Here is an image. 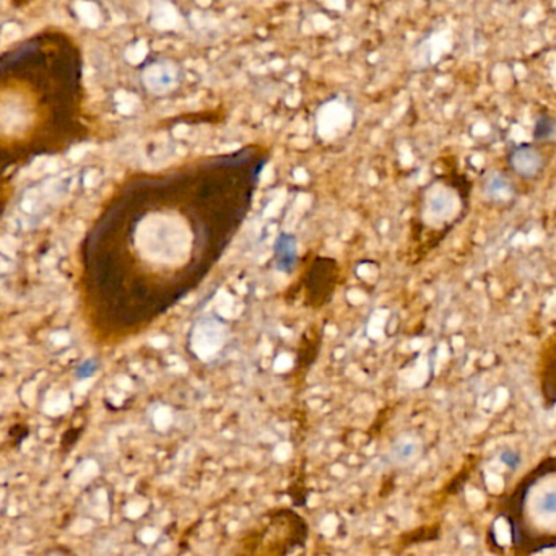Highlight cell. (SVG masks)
Segmentation results:
<instances>
[{
  "mask_svg": "<svg viewBox=\"0 0 556 556\" xmlns=\"http://www.w3.org/2000/svg\"><path fill=\"white\" fill-rule=\"evenodd\" d=\"M533 138L539 142H549L556 136V121L551 116L543 114L533 126Z\"/></svg>",
  "mask_w": 556,
  "mask_h": 556,
  "instance_id": "52a82bcc",
  "label": "cell"
},
{
  "mask_svg": "<svg viewBox=\"0 0 556 556\" xmlns=\"http://www.w3.org/2000/svg\"><path fill=\"white\" fill-rule=\"evenodd\" d=\"M275 267L283 274H291L298 262L297 238L290 233H282L275 241Z\"/></svg>",
  "mask_w": 556,
  "mask_h": 556,
  "instance_id": "277c9868",
  "label": "cell"
},
{
  "mask_svg": "<svg viewBox=\"0 0 556 556\" xmlns=\"http://www.w3.org/2000/svg\"><path fill=\"white\" fill-rule=\"evenodd\" d=\"M500 460L509 470H516L521 466V454L513 449H504L501 452Z\"/></svg>",
  "mask_w": 556,
  "mask_h": 556,
  "instance_id": "9c48e42d",
  "label": "cell"
},
{
  "mask_svg": "<svg viewBox=\"0 0 556 556\" xmlns=\"http://www.w3.org/2000/svg\"><path fill=\"white\" fill-rule=\"evenodd\" d=\"M485 191L490 201L506 202L513 197V185L508 179L501 176L500 173H495L488 178Z\"/></svg>",
  "mask_w": 556,
  "mask_h": 556,
  "instance_id": "8992f818",
  "label": "cell"
},
{
  "mask_svg": "<svg viewBox=\"0 0 556 556\" xmlns=\"http://www.w3.org/2000/svg\"><path fill=\"white\" fill-rule=\"evenodd\" d=\"M509 165L519 176L533 178L543 168V158L532 146H519L509 154Z\"/></svg>",
  "mask_w": 556,
  "mask_h": 556,
  "instance_id": "3957f363",
  "label": "cell"
},
{
  "mask_svg": "<svg viewBox=\"0 0 556 556\" xmlns=\"http://www.w3.org/2000/svg\"><path fill=\"white\" fill-rule=\"evenodd\" d=\"M99 370V360L97 358H87L83 360L77 368H75V378L80 379V381H87V379L93 378Z\"/></svg>",
  "mask_w": 556,
  "mask_h": 556,
  "instance_id": "ba28073f",
  "label": "cell"
},
{
  "mask_svg": "<svg viewBox=\"0 0 556 556\" xmlns=\"http://www.w3.org/2000/svg\"><path fill=\"white\" fill-rule=\"evenodd\" d=\"M142 80L148 91L155 95H168L176 91L183 81V69L173 59H156L146 65Z\"/></svg>",
  "mask_w": 556,
  "mask_h": 556,
  "instance_id": "7a4b0ae2",
  "label": "cell"
},
{
  "mask_svg": "<svg viewBox=\"0 0 556 556\" xmlns=\"http://www.w3.org/2000/svg\"><path fill=\"white\" fill-rule=\"evenodd\" d=\"M419 443L411 438V436H403L401 439L395 441L392 446V451H391V457L394 460L395 464L399 466H405V464H410L413 460L419 457Z\"/></svg>",
  "mask_w": 556,
  "mask_h": 556,
  "instance_id": "5b68a950",
  "label": "cell"
},
{
  "mask_svg": "<svg viewBox=\"0 0 556 556\" xmlns=\"http://www.w3.org/2000/svg\"><path fill=\"white\" fill-rule=\"evenodd\" d=\"M511 545L519 556L556 549V456L527 472L501 501Z\"/></svg>",
  "mask_w": 556,
  "mask_h": 556,
  "instance_id": "6da1fadb",
  "label": "cell"
}]
</instances>
